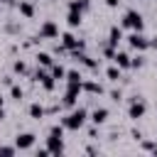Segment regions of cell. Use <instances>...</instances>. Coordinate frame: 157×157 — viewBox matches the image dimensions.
Listing matches in <instances>:
<instances>
[{
  "label": "cell",
  "instance_id": "3",
  "mask_svg": "<svg viewBox=\"0 0 157 157\" xmlns=\"http://www.w3.org/2000/svg\"><path fill=\"white\" fill-rule=\"evenodd\" d=\"M123 27H130L132 32H142L145 20H142V15H140L137 10H128V12L123 15Z\"/></svg>",
  "mask_w": 157,
  "mask_h": 157
},
{
  "label": "cell",
  "instance_id": "6",
  "mask_svg": "<svg viewBox=\"0 0 157 157\" xmlns=\"http://www.w3.org/2000/svg\"><path fill=\"white\" fill-rule=\"evenodd\" d=\"M39 37H42V39H54V37H59V27H56V22H54V20L42 22V27H39Z\"/></svg>",
  "mask_w": 157,
  "mask_h": 157
},
{
  "label": "cell",
  "instance_id": "25",
  "mask_svg": "<svg viewBox=\"0 0 157 157\" xmlns=\"http://www.w3.org/2000/svg\"><path fill=\"white\" fill-rule=\"evenodd\" d=\"M15 152H17L15 145H12V147H10V145H0V155H15Z\"/></svg>",
  "mask_w": 157,
  "mask_h": 157
},
{
  "label": "cell",
  "instance_id": "2",
  "mask_svg": "<svg viewBox=\"0 0 157 157\" xmlns=\"http://www.w3.org/2000/svg\"><path fill=\"white\" fill-rule=\"evenodd\" d=\"M86 118H88L86 108H76V110H71V113L61 120V125H64V128H69V130H78V128H83Z\"/></svg>",
  "mask_w": 157,
  "mask_h": 157
},
{
  "label": "cell",
  "instance_id": "19",
  "mask_svg": "<svg viewBox=\"0 0 157 157\" xmlns=\"http://www.w3.org/2000/svg\"><path fill=\"white\" fill-rule=\"evenodd\" d=\"M39 83H42V88H44V91H54V86H56V78H54L52 74H47V76H44Z\"/></svg>",
  "mask_w": 157,
  "mask_h": 157
},
{
  "label": "cell",
  "instance_id": "31",
  "mask_svg": "<svg viewBox=\"0 0 157 157\" xmlns=\"http://www.w3.org/2000/svg\"><path fill=\"white\" fill-rule=\"evenodd\" d=\"M2 103H5V98H2V96H0V108H2Z\"/></svg>",
  "mask_w": 157,
  "mask_h": 157
},
{
  "label": "cell",
  "instance_id": "28",
  "mask_svg": "<svg viewBox=\"0 0 157 157\" xmlns=\"http://www.w3.org/2000/svg\"><path fill=\"white\" fill-rule=\"evenodd\" d=\"M150 47H155V49H157V37H152V39H150Z\"/></svg>",
  "mask_w": 157,
  "mask_h": 157
},
{
  "label": "cell",
  "instance_id": "22",
  "mask_svg": "<svg viewBox=\"0 0 157 157\" xmlns=\"http://www.w3.org/2000/svg\"><path fill=\"white\" fill-rule=\"evenodd\" d=\"M12 71H15V74H27V64H25V61H20V59H17V61H15V64H12Z\"/></svg>",
  "mask_w": 157,
  "mask_h": 157
},
{
  "label": "cell",
  "instance_id": "15",
  "mask_svg": "<svg viewBox=\"0 0 157 157\" xmlns=\"http://www.w3.org/2000/svg\"><path fill=\"white\" fill-rule=\"evenodd\" d=\"M66 22H69V27H78V25H81V12H76V10H69V15H66Z\"/></svg>",
  "mask_w": 157,
  "mask_h": 157
},
{
  "label": "cell",
  "instance_id": "4",
  "mask_svg": "<svg viewBox=\"0 0 157 157\" xmlns=\"http://www.w3.org/2000/svg\"><path fill=\"white\" fill-rule=\"evenodd\" d=\"M128 115H130L132 120H140V118L145 115V101H142L140 96H132V98H130V108H128Z\"/></svg>",
  "mask_w": 157,
  "mask_h": 157
},
{
  "label": "cell",
  "instance_id": "1",
  "mask_svg": "<svg viewBox=\"0 0 157 157\" xmlns=\"http://www.w3.org/2000/svg\"><path fill=\"white\" fill-rule=\"evenodd\" d=\"M47 147H49L52 155H61V152H64V125H52V128H49Z\"/></svg>",
  "mask_w": 157,
  "mask_h": 157
},
{
  "label": "cell",
  "instance_id": "14",
  "mask_svg": "<svg viewBox=\"0 0 157 157\" xmlns=\"http://www.w3.org/2000/svg\"><path fill=\"white\" fill-rule=\"evenodd\" d=\"M88 7H91L88 0H71V2H69V10H76V12H83V10H88Z\"/></svg>",
  "mask_w": 157,
  "mask_h": 157
},
{
  "label": "cell",
  "instance_id": "10",
  "mask_svg": "<svg viewBox=\"0 0 157 157\" xmlns=\"http://www.w3.org/2000/svg\"><path fill=\"white\" fill-rule=\"evenodd\" d=\"M91 120H93V125H103L108 120V108H96L91 113Z\"/></svg>",
  "mask_w": 157,
  "mask_h": 157
},
{
  "label": "cell",
  "instance_id": "16",
  "mask_svg": "<svg viewBox=\"0 0 157 157\" xmlns=\"http://www.w3.org/2000/svg\"><path fill=\"white\" fill-rule=\"evenodd\" d=\"M37 64H42V66H52L54 64V59H52V54H47V52H37Z\"/></svg>",
  "mask_w": 157,
  "mask_h": 157
},
{
  "label": "cell",
  "instance_id": "12",
  "mask_svg": "<svg viewBox=\"0 0 157 157\" xmlns=\"http://www.w3.org/2000/svg\"><path fill=\"white\" fill-rule=\"evenodd\" d=\"M113 61H115V66H120V69H130V56H128L125 52H115Z\"/></svg>",
  "mask_w": 157,
  "mask_h": 157
},
{
  "label": "cell",
  "instance_id": "8",
  "mask_svg": "<svg viewBox=\"0 0 157 157\" xmlns=\"http://www.w3.org/2000/svg\"><path fill=\"white\" fill-rule=\"evenodd\" d=\"M61 44H64L66 49H83V42L76 39L71 32H64V34H61Z\"/></svg>",
  "mask_w": 157,
  "mask_h": 157
},
{
  "label": "cell",
  "instance_id": "24",
  "mask_svg": "<svg viewBox=\"0 0 157 157\" xmlns=\"http://www.w3.org/2000/svg\"><path fill=\"white\" fill-rule=\"evenodd\" d=\"M10 98H15V101H20V98H22V88L12 83V86H10Z\"/></svg>",
  "mask_w": 157,
  "mask_h": 157
},
{
  "label": "cell",
  "instance_id": "11",
  "mask_svg": "<svg viewBox=\"0 0 157 157\" xmlns=\"http://www.w3.org/2000/svg\"><path fill=\"white\" fill-rule=\"evenodd\" d=\"M120 39H123V29H120V27H110V32H108V44H110V47H118Z\"/></svg>",
  "mask_w": 157,
  "mask_h": 157
},
{
  "label": "cell",
  "instance_id": "27",
  "mask_svg": "<svg viewBox=\"0 0 157 157\" xmlns=\"http://www.w3.org/2000/svg\"><path fill=\"white\" fill-rule=\"evenodd\" d=\"M105 5H108V7H118V5H120V0H105Z\"/></svg>",
  "mask_w": 157,
  "mask_h": 157
},
{
  "label": "cell",
  "instance_id": "23",
  "mask_svg": "<svg viewBox=\"0 0 157 157\" xmlns=\"http://www.w3.org/2000/svg\"><path fill=\"white\" fill-rule=\"evenodd\" d=\"M142 64H145V56H142V54H137V56L130 59V66H132V69H140Z\"/></svg>",
  "mask_w": 157,
  "mask_h": 157
},
{
  "label": "cell",
  "instance_id": "9",
  "mask_svg": "<svg viewBox=\"0 0 157 157\" xmlns=\"http://www.w3.org/2000/svg\"><path fill=\"white\" fill-rule=\"evenodd\" d=\"M17 10H20V15H22V17H27V20H32V17H34V5H32V2L20 0V2H17Z\"/></svg>",
  "mask_w": 157,
  "mask_h": 157
},
{
  "label": "cell",
  "instance_id": "26",
  "mask_svg": "<svg viewBox=\"0 0 157 157\" xmlns=\"http://www.w3.org/2000/svg\"><path fill=\"white\" fill-rule=\"evenodd\" d=\"M110 98H113V101H115V103H118V101H120V98H123V93H120V91H110Z\"/></svg>",
  "mask_w": 157,
  "mask_h": 157
},
{
  "label": "cell",
  "instance_id": "7",
  "mask_svg": "<svg viewBox=\"0 0 157 157\" xmlns=\"http://www.w3.org/2000/svg\"><path fill=\"white\" fill-rule=\"evenodd\" d=\"M34 140H37L34 132H22V135L15 137V147H17V150H29V147L34 145Z\"/></svg>",
  "mask_w": 157,
  "mask_h": 157
},
{
  "label": "cell",
  "instance_id": "13",
  "mask_svg": "<svg viewBox=\"0 0 157 157\" xmlns=\"http://www.w3.org/2000/svg\"><path fill=\"white\" fill-rule=\"evenodd\" d=\"M81 88L88 91V93H103V86L96 83V81H81Z\"/></svg>",
  "mask_w": 157,
  "mask_h": 157
},
{
  "label": "cell",
  "instance_id": "18",
  "mask_svg": "<svg viewBox=\"0 0 157 157\" xmlns=\"http://www.w3.org/2000/svg\"><path fill=\"white\" fill-rule=\"evenodd\" d=\"M29 118L42 120V118H44V108H42L39 103H32V105H29Z\"/></svg>",
  "mask_w": 157,
  "mask_h": 157
},
{
  "label": "cell",
  "instance_id": "20",
  "mask_svg": "<svg viewBox=\"0 0 157 157\" xmlns=\"http://www.w3.org/2000/svg\"><path fill=\"white\" fill-rule=\"evenodd\" d=\"M83 78H81V74L76 71V69H71V71H66V83H81Z\"/></svg>",
  "mask_w": 157,
  "mask_h": 157
},
{
  "label": "cell",
  "instance_id": "29",
  "mask_svg": "<svg viewBox=\"0 0 157 157\" xmlns=\"http://www.w3.org/2000/svg\"><path fill=\"white\" fill-rule=\"evenodd\" d=\"M150 152H155V155H157V142H152V150H150Z\"/></svg>",
  "mask_w": 157,
  "mask_h": 157
},
{
  "label": "cell",
  "instance_id": "5",
  "mask_svg": "<svg viewBox=\"0 0 157 157\" xmlns=\"http://www.w3.org/2000/svg\"><path fill=\"white\" fill-rule=\"evenodd\" d=\"M128 44H130L132 49H137V52H145V49L150 47V39H147L142 32H132V34L128 37Z\"/></svg>",
  "mask_w": 157,
  "mask_h": 157
},
{
  "label": "cell",
  "instance_id": "30",
  "mask_svg": "<svg viewBox=\"0 0 157 157\" xmlns=\"http://www.w3.org/2000/svg\"><path fill=\"white\" fill-rule=\"evenodd\" d=\"M2 118H5V110H2V108H0V120H2Z\"/></svg>",
  "mask_w": 157,
  "mask_h": 157
},
{
  "label": "cell",
  "instance_id": "17",
  "mask_svg": "<svg viewBox=\"0 0 157 157\" xmlns=\"http://www.w3.org/2000/svg\"><path fill=\"white\" fill-rule=\"evenodd\" d=\"M52 76H54L56 81H61V78H66V69H64L61 64H56V61H54V64H52Z\"/></svg>",
  "mask_w": 157,
  "mask_h": 157
},
{
  "label": "cell",
  "instance_id": "21",
  "mask_svg": "<svg viewBox=\"0 0 157 157\" xmlns=\"http://www.w3.org/2000/svg\"><path fill=\"white\" fill-rule=\"evenodd\" d=\"M105 76H108L110 81H118V78H120V66H108Z\"/></svg>",
  "mask_w": 157,
  "mask_h": 157
}]
</instances>
